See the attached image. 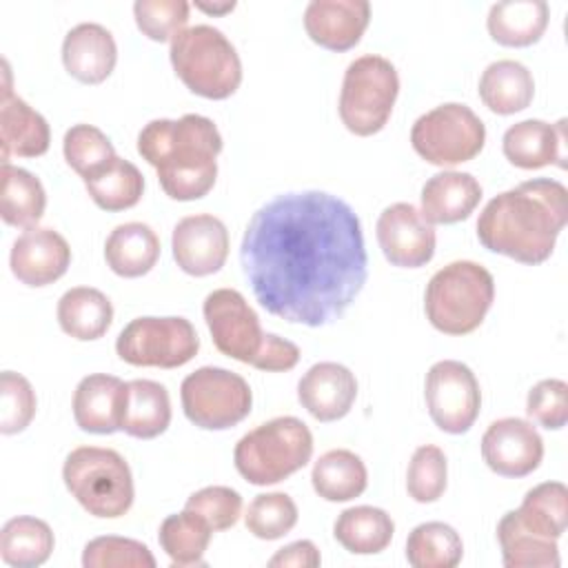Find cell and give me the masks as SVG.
<instances>
[{
    "instance_id": "obj_23",
    "label": "cell",
    "mask_w": 568,
    "mask_h": 568,
    "mask_svg": "<svg viewBox=\"0 0 568 568\" xmlns=\"http://www.w3.org/2000/svg\"><path fill=\"white\" fill-rule=\"evenodd\" d=\"M422 215L430 224L466 220L481 200V184L466 171H439L422 186Z\"/></svg>"
},
{
    "instance_id": "obj_44",
    "label": "cell",
    "mask_w": 568,
    "mask_h": 568,
    "mask_svg": "<svg viewBox=\"0 0 568 568\" xmlns=\"http://www.w3.org/2000/svg\"><path fill=\"white\" fill-rule=\"evenodd\" d=\"M191 4L186 0H138L133 4V18L142 36L153 42L173 40L186 29Z\"/></svg>"
},
{
    "instance_id": "obj_41",
    "label": "cell",
    "mask_w": 568,
    "mask_h": 568,
    "mask_svg": "<svg viewBox=\"0 0 568 568\" xmlns=\"http://www.w3.org/2000/svg\"><path fill=\"white\" fill-rule=\"evenodd\" d=\"M84 568H155L146 544L129 537L104 535L91 539L82 550Z\"/></svg>"
},
{
    "instance_id": "obj_40",
    "label": "cell",
    "mask_w": 568,
    "mask_h": 568,
    "mask_svg": "<svg viewBox=\"0 0 568 568\" xmlns=\"http://www.w3.org/2000/svg\"><path fill=\"white\" fill-rule=\"evenodd\" d=\"M244 524L257 539H280L297 524V506L286 493L255 495L246 508Z\"/></svg>"
},
{
    "instance_id": "obj_12",
    "label": "cell",
    "mask_w": 568,
    "mask_h": 568,
    "mask_svg": "<svg viewBox=\"0 0 568 568\" xmlns=\"http://www.w3.org/2000/svg\"><path fill=\"white\" fill-rule=\"evenodd\" d=\"M424 397L435 426L450 435L470 430L481 408L479 382L475 373L457 359H442L428 368Z\"/></svg>"
},
{
    "instance_id": "obj_2",
    "label": "cell",
    "mask_w": 568,
    "mask_h": 568,
    "mask_svg": "<svg viewBox=\"0 0 568 568\" xmlns=\"http://www.w3.org/2000/svg\"><path fill=\"white\" fill-rule=\"evenodd\" d=\"M568 220V191L550 178H535L497 193L479 213L484 248L521 264L546 262Z\"/></svg>"
},
{
    "instance_id": "obj_9",
    "label": "cell",
    "mask_w": 568,
    "mask_h": 568,
    "mask_svg": "<svg viewBox=\"0 0 568 568\" xmlns=\"http://www.w3.org/2000/svg\"><path fill=\"white\" fill-rule=\"evenodd\" d=\"M486 142L481 118L462 102L439 104L419 115L410 129L415 153L435 166L470 162Z\"/></svg>"
},
{
    "instance_id": "obj_49",
    "label": "cell",
    "mask_w": 568,
    "mask_h": 568,
    "mask_svg": "<svg viewBox=\"0 0 568 568\" xmlns=\"http://www.w3.org/2000/svg\"><path fill=\"white\" fill-rule=\"evenodd\" d=\"M195 9H200L204 13H213V16H224V13L235 9V2L233 0H226V2H195Z\"/></svg>"
},
{
    "instance_id": "obj_46",
    "label": "cell",
    "mask_w": 568,
    "mask_h": 568,
    "mask_svg": "<svg viewBox=\"0 0 568 568\" xmlns=\"http://www.w3.org/2000/svg\"><path fill=\"white\" fill-rule=\"evenodd\" d=\"M526 413L548 430L564 428L568 422V384L557 377L537 382L528 390Z\"/></svg>"
},
{
    "instance_id": "obj_32",
    "label": "cell",
    "mask_w": 568,
    "mask_h": 568,
    "mask_svg": "<svg viewBox=\"0 0 568 568\" xmlns=\"http://www.w3.org/2000/svg\"><path fill=\"white\" fill-rule=\"evenodd\" d=\"M311 484L326 501H351L366 490L368 473L359 455L346 448H335L313 464Z\"/></svg>"
},
{
    "instance_id": "obj_36",
    "label": "cell",
    "mask_w": 568,
    "mask_h": 568,
    "mask_svg": "<svg viewBox=\"0 0 568 568\" xmlns=\"http://www.w3.org/2000/svg\"><path fill=\"white\" fill-rule=\"evenodd\" d=\"M211 535L213 528L209 521L202 515L184 508L182 513L169 515L160 524L158 541L173 566H200L204 564Z\"/></svg>"
},
{
    "instance_id": "obj_31",
    "label": "cell",
    "mask_w": 568,
    "mask_h": 568,
    "mask_svg": "<svg viewBox=\"0 0 568 568\" xmlns=\"http://www.w3.org/2000/svg\"><path fill=\"white\" fill-rule=\"evenodd\" d=\"M395 532L393 517L377 506H353L337 515L335 539L353 555H377L386 550Z\"/></svg>"
},
{
    "instance_id": "obj_4",
    "label": "cell",
    "mask_w": 568,
    "mask_h": 568,
    "mask_svg": "<svg viewBox=\"0 0 568 568\" xmlns=\"http://www.w3.org/2000/svg\"><path fill=\"white\" fill-rule=\"evenodd\" d=\"M495 300L490 271L470 260L439 268L426 284L424 311L428 322L446 335H468L484 322Z\"/></svg>"
},
{
    "instance_id": "obj_1",
    "label": "cell",
    "mask_w": 568,
    "mask_h": 568,
    "mask_svg": "<svg viewBox=\"0 0 568 568\" xmlns=\"http://www.w3.org/2000/svg\"><path fill=\"white\" fill-rule=\"evenodd\" d=\"M240 262L262 308L313 328L339 320L368 277L357 213L315 189L262 204L246 224Z\"/></svg>"
},
{
    "instance_id": "obj_43",
    "label": "cell",
    "mask_w": 568,
    "mask_h": 568,
    "mask_svg": "<svg viewBox=\"0 0 568 568\" xmlns=\"http://www.w3.org/2000/svg\"><path fill=\"white\" fill-rule=\"evenodd\" d=\"M38 408L36 390L31 382L13 371H2L0 375V433L16 435L22 433Z\"/></svg>"
},
{
    "instance_id": "obj_38",
    "label": "cell",
    "mask_w": 568,
    "mask_h": 568,
    "mask_svg": "<svg viewBox=\"0 0 568 568\" xmlns=\"http://www.w3.org/2000/svg\"><path fill=\"white\" fill-rule=\"evenodd\" d=\"M515 513L528 528L559 539L568 526V488L561 481L537 484Z\"/></svg>"
},
{
    "instance_id": "obj_6",
    "label": "cell",
    "mask_w": 568,
    "mask_h": 568,
    "mask_svg": "<svg viewBox=\"0 0 568 568\" xmlns=\"http://www.w3.org/2000/svg\"><path fill=\"white\" fill-rule=\"evenodd\" d=\"M169 58L184 87L202 98L224 100L242 82V60L235 47L211 24L182 29L171 40Z\"/></svg>"
},
{
    "instance_id": "obj_18",
    "label": "cell",
    "mask_w": 568,
    "mask_h": 568,
    "mask_svg": "<svg viewBox=\"0 0 568 568\" xmlns=\"http://www.w3.org/2000/svg\"><path fill=\"white\" fill-rule=\"evenodd\" d=\"M371 22L366 0H311L304 9L308 38L328 51L353 49Z\"/></svg>"
},
{
    "instance_id": "obj_10",
    "label": "cell",
    "mask_w": 568,
    "mask_h": 568,
    "mask_svg": "<svg viewBox=\"0 0 568 568\" xmlns=\"http://www.w3.org/2000/svg\"><path fill=\"white\" fill-rule=\"evenodd\" d=\"M180 399L186 419L204 430H226L240 424L253 406L248 382L220 366H202L186 375Z\"/></svg>"
},
{
    "instance_id": "obj_24",
    "label": "cell",
    "mask_w": 568,
    "mask_h": 568,
    "mask_svg": "<svg viewBox=\"0 0 568 568\" xmlns=\"http://www.w3.org/2000/svg\"><path fill=\"white\" fill-rule=\"evenodd\" d=\"M124 384L115 375L93 373L80 379L73 390V419L84 433L111 435L120 430V406Z\"/></svg>"
},
{
    "instance_id": "obj_7",
    "label": "cell",
    "mask_w": 568,
    "mask_h": 568,
    "mask_svg": "<svg viewBox=\"0 0 568 568\" xmlns=\"http://www.w3.org/2000/svg\"><path fill=\"white\" fill-rule=\"evenodd\" d=\"M71 497L93 517L115 519L133 506V475L126 459L113 448H73L62 466Z\"/></svg>"
},
{
    "instance_id": "obj_28",
    "label": "cell",
    "mask_w": 568,
    "mask_h": 568,
    "mask_svg": "<svg viewBox=\"0 0 568 568\" xmlns=\"http://www.w3.org/2000/svg\"><path fill=\"white\" fill-rule=\"evenodd\" d=\"M479 98L497 115L524 111L535 95V80L526 64L517 60H495L479 78Z\"/></svg>"
},
{
    "instance_id": "obj_11",
    "label": "cell",
    "mask_w": 568,
    "mask_h": 568,
    "mask_svg": "<svg viewBox=\"0 0 568 568\" xmlns=\"http://www.w3.org/2000/svg\"><path fill=\"white\" fill-rule=\"evenodd\" d=\"M200 351V337L186 317H135L115 339V353L131 366L178 368Z\"/></svg>"
},
{
    "instance_id": "obj_34",
    "label": "cell",
    "mask_w": 568,
    "mask_h": 568,
    "mask_svg": "<svg viewBox=\"0 0 568 568\" xmlns=\"http://www.w3.org/2000/svg\"><path fill=\"white\" fill-rule=\"evenodd\" d=\"M82 182L91 200L104 211L131 209L140 202L144 193V178L140 169L120 155H113L106 164L87 175Z\"/></svg>"
},
{
    "instance_id": "obj_29",
    "label": "cell",
    "mask_w": 568,
    "mask_h": 568,
    "mask_svg": "<svg viewBox=\"0 0 568 568\" xmlns=\"http://www.w3.org/2000/svg\"><path fill=\"white\" fill-rule=\"evenodd\" d=\"M497 541L506 568H557L561 564L557 539L528 528L515 510L499 519Z\"/></svg>"
},
{
    "instance_id": "obj_16",
    "label": "cell",
    "mask_w": 568,
    "mask_h": 568,
    "mask_svg": "<svg viewBox=\"0 0 568 568\" xmlns=\"http://www.w3.org/2000/svg\"><path fill=\"white\" fill-rule=\"evenodd\" d=\"M171 248L173 260L184 273L193 277L213 275L229 257V231L211 213L186 215L173 229Z\"/></svg>"
},
{
    "instance_id": "obj_33",
    "label": "cell",
    "mask_w": 568,
    "mask_h": 568,
    "mask_svg": "<svg viewBox=\"0 0 568 568\" xmlns=\"http://www.w3.org/2000/svg\"><path fill=\"white\" fill-rule=\"evenodd\" d=\"M0 178H2L0 217L9 226H18V229L36 226L47 206V193L42 182L27 169L13 166L9 162L2 164Z\"/></svg>"
},
{
    "instance_id": "obj_37",
    "label": "cell",
    "mask_w": 568,
    "mask_h": 568,
    "mask_svg": "<svg viewBox=\"0 0 568 568\" xmlns=\"http://www.w3.org/2000/svg\"><path fill=\"white\" fill-rule=\"evenodd\" d=\"M462 555L459 532L444 521H424L408 532L406 559L415 568H455Z\"/></svg>"
},
{
    "instance_id": "obj_30",
    "label": "cell",
    "mask_w": 568,
    "mask_h": 568,
    "mask_svg": "<svg viewBox=\"0 0 568 568\" xmlns=\"http://www.w3.org/2000/svg\"><path fill=\"white\" fill-rule=\"evenodd\" d=\"M111 322L113 304L102 291L93 286H73L58 300L60 328L80 342L102 337Z\"/></svg>"
},
{
    "instance_id": "obj_47",
    "label": "cell",
    "mask_w": 568,
    "mask_h": 568,
    "mask_svg": "<svg viewBox=\"0 0 568 568\" xmlns=\"http://www.w3.org/2000/svg\"><path fill=\"white\" fill-rule=\"evenodd\" d=\"M297 362H300V348L293 342H288L275 333H266L264 344L251 366L260 368V371L280 373V371L295 368Z\"/></svg>"
},
{
    "instance_id": "obj_35",
    "label": "cell",
    "mask_w": 568,
    "mask_h": 568,
    "mask_svg": "<svg viewBox=\"0 0 568 568\" xmlns=\"http://www.w3.org/2000/svg\"><path fill=\"white\" fill-rule=\"evenodd\" d=\"M55 546L53 530L47 521L29 515L9 519L0 530V557L16 568L44 564Z\"/></svg>"
},
{
    "instance_id": "obj_3",
    "label": "cell",
    "mask_w": 568,
    "mask_h": 568,
    "mask_svg": "<svg viewBox=\"0 0 568 568\" xmlns=\"http://www.w3.org/2000/svg\"><path fill=\"white\" fill-rule=\"evenodd\" d=\"M220 151L217 126L197 113L158 118L138 133V153L158 171L162 191L178 202L200 200L213 189Z\"/></svg>"
},
{
    "instance_id": "obj_25",
    "label": "cell",
    "mask_w": 568,
    "mask_h": 568,
    "mask_svg": "<svg viewBox=\"0 0 568 568\" xmlns=\"http://www.w3.org/2000/svg\"><path fill=\"white\" fill-rule=\"evenodd\" d=\"M171 424L169 390L153 379H131L124 384L120 406V430L135 439H153Z\"/></svg>"
},
{
    "instance_id": "obj_48",
    "label": "cell",
    "mask_w": 568,
    "mask_h": 568,
    "mask_svg": "<svg viewBox=\"0 0 568 568\" xmlns=\"http://www.w3.org/2000/svg\"><path fill=\"white\" fill-rule=\"evenodd\" d=\"M322 564V557H320V550L313 541L308 539H300V541H293L284 548H280L271 559H268V566L273 568H284V566H293V568H315Z\"/></svg>"
},
{
    "instance_id": "obj_26",
    "label": "cell",
    "mask_w": 568,
    "mask_h": 568,
    "mask_svg": "<svg viewBox=\"0 0 568 568\" xmlns=\"http://www.w3.org/2000/svg\"><path fill=\"white\" fill-rule=\"evenodd\" d=\"M160 257V237L144 222L118 224L104 242L106 266L120 277L146 275Z\"/></svg>"
},
{
    "instance_id": "obj_22",
    "label": "cell",
    "mask_w": 568,
    "mask_h": 568,
    "mask_svg": "<svg viewBox=\"0 0 568 568\" xmlns=\"http://www.w3.org/2000/svg\"><path fill=\"white\" fill-rule=\"evenodd\" d=\"M566 120L557 124L544 120H521L506 129L501 151L513 166L541 169L548 164L566 166Z\"/></svg>"
},
{
    "instance_id": "obj_20",
    "label": "cell",
    "mask_w": 568,
    "mask_h": 568,
    "mask_svg": "<svg viewBox=\"0 0 568 568\" xmlns=\"http://www.w3.org/2000/svg\"><path fill=\"white\" fill-rule=\"evenodd\" d=\"M51 142V131L47 120L31 109L20 95L11 91L9 84V64L4 62V87L0 98V144H2V164L11 155L18 158H38L44 155Z\"/></svg>"
},
{
    "instance_id": "obj_13",
    "label": "cell",
    "mask_w": 568,
    "mask_h": 568,
    "mask_svg": "<svg viewBox=\"0 0 568 568\" xmlns=\"http://www.w3.org/2000/svg\"><path fill=\"white\" fill-rule=\"evenodd\" d=\"M202 313L215 348L231 359L253 364L266 333L244 295L235 288H215L204 297Z\"/></svg>"
},
{
    "instance_id": "obj_39",
    "label": "cell",
    "mask_w": 568,
    "mask_h": 568,
    "mask_svg": "<svg viewBox=\"0 0 568 568\" xmlns=\"http://www.w3.org/2000/svg\"><path fill=\"white\" fill-rule=\"evenodd\" d=\"M448 484V462L439 446L424 444L415 448L408 470H406V490L417 504L437 501Z\"/></svg>"
},
{
    "instance_id": "obj_5",
    "label": "cell",
    "mask_w": 568,
    "mask_h": 568,
    "mask_svg": "<svg viewBox=\"0 0 568 568\" xmlns=\"http://www.w3.org/2000/svg\"><path fill=\"white\" fill-rule=\"evenodd\" d=\"M313 435L308 426L293 417H273L246 435L233 450L237 473L253 486H271L291 477L311 462Z\"/></svg>"
},
{
    "instance_id": "obj_17",
    "label": "cell",
    "mask_w": 568,
    "mask_h": 568,
    "mask_svg": "<svg viewBox=\"0 0 568 568\" xmlns=\"http://www.w3.org/2000/svg\"><path fill=\"white\" fill-rule=\"evenodd\" d=\"M9 264L18 282L27 286H47L67 273L71 264V248L58 231L31 226L16 237Z\"/></svg>"
},
{
    "instance_id": "obj_21",
    "label": "cell",
    "mask_w": 568,
    "mask_h": 568,
    "mask_svg": "<svg viewBox=\"0 0 568 568\" xmlns=\"http://www.w3.org/2000/svg\"><path fill=\"white\" fill-rule=\"evenodd\" d=\"M118 62L113 33L98 22H80L62 40L64 69L84 84L104 82Z\"/></svg>"
},
{
    "instance_id": "obj_45",
    "label": "cell",
    "mask_w": 568,
    "mask_h": 568,
    "mask_svg": "<svg viewBox=\"0 0 568 568\" xmlns=\"http://www.w3.org/2000/svg\"><path fill=\"white\" fill-rule=\"evenodd\" d=\"M184 508L202 515L213 532L229 530L242 515V495L229 486H206L195 490Z\"/></svg>"
},
{
    "instance_id": "obj_14",
    "label": "cell",
    "mask_w": 568,
    "mask_h": 568,
    "mask_svg": "<svg viewBox=\"0 0 568 568\" xmlns=\"http://www.w3.org/2000/svg\"><path fill=\"white\" fill-rule=\"evenodd\" d=\"M377 242L384 257L399 268H419L435 255V229L410 202H395L377 217Z\"/></svg>"
},
{
    "instance_id": "obj_19",
    "label": "cell",
    "mask_w": 568,
    "mask_h": 568,
    "mask_svg": "<svg viewBox=\"0 0 568 568\" xmlns=\"http://www.w3.org/2000/svg\"><path fill=\"white\" fill-rule=\"evenodd\" d=\"M355 397L357 379L351 368L337 362H317L297 382V399L317 422L346 417Z\"/></svg>"
},
{
    "instance_id": "obj_15",
    "label": "cell",
    "mask_w": 568,
    "mask_h": 568,
    "mask_svg": "<svg viewBox=\"0 0 568 568\" xmlns=\"http://www.w3.org/2000/svg\"><path fill=\"white\" fill-rule=\"evenodd\" d=\"M481 457L501 477H526L544 459V439L530 422L501 417L481 435Z\"/></svg>"
},
{
    "instance_id": "obj_27",
    "label": "cell",
    "mask_w": 568,
    "mask_h": 568,
    "mask_svg": "<svg viewBox=\"0 0 568 568\" xmlns=\"http://www.w3.org/2000/svg\"><path fill=\"white\" fill-rule=\"evenodd\" d=\"M550 9L544 0H504L488 11L490 38L504 47H530L539 42L548 27Z\"/></svg>"
},
{
    "instance_id": "obj_42",
    "label": "cell",
    "mask_w": 568,
    "mask_h": 568,
    "mask_svg": "<svg viewBox=\"0 0 568 568\" xmlns=\"http://www.w3.org/2000/svg\"><path fill=\"white\" fill-rule=\"evenodd\" d=\"M62 151L67 164L84 180L93 171H98L102 164H106L113 155L115 149L111 140L93 124H73L67 129L64 140H62Z\"/></svg>"
},
{
    "instance_id": "obj_8",
    "label": "cell",
    "mask_w": 568,
    "mask_h": 568,
    "mask_svg": "<svg viewBox=\"0 0 568 568\" xmlns=\"http://www.w3.org/2000/svg\"><path fill=\"white\" fill-rule=\"evenodd\" d=\"M399 93V75L395 64L375 53L355 58L342 80L339 118L355 135H373L382 131L393 113Z\"/></svg>"
}]
</instances>
